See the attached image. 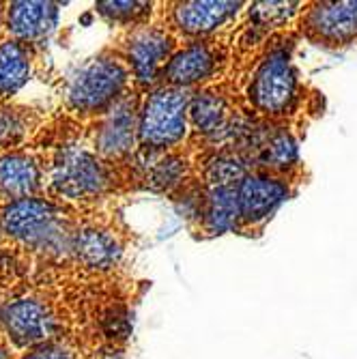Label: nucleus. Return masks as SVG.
I'll list each match as a JSON object with an SVG mask.
<instances>
[{
    "instance_id": "f257e3e1",
    "label": "nucleus",
    "mask_w": 357,
    "mask_h": 359,
    "mask_svg": "<svg viewBox=\"0 0 357 359\" xmlns=\"http://www.w3.org/2000/svg\"><path fill=\"white\" fill-rule=\"evenodd\" d=\"M90 209L50 196L0 207V252L24 267L74 265L76 235Z\"/></svg>"
},
{
    "instance_id": "f03ea898",
    "label": "nucleus",
    "mask_w": 357,
    "mask_h": 359,
    "mask_svg": "<svg viewBox=\"0 0 357 359\" xmlns=\"http://www.w3.org/2000/svg\"><path fill=\"white\" fill-rule=\"evenodd\" d=\"M50 144L46 196L76 207H95L119 185V166L102 159L80 136L62 134L56 118L39 132Z\"/></svg>"
},
{
    "instance_id": "7ed1b4c3",
    "label": "nucleus",
    "mask_w": 357,
    "mask_h": 359,
    "mask_svg": "<svg viewBox=\"0 0 357 359\" xmlns=\"http://www.w3.org/2000/svg\"><path fill=\"white\" fill-rule=\"evenodd\" d=\"M134 76L121 50H102L84 60L62 90V116L88 125L132 93Z\"/></svg>"
},
{
    "instance_id": "20e7f679",
    "label": "nucleus",
    "mask_w": 357,
    "mask_h": 359,
    "mask_svg": "<svg viewBox=\"0 0 357 359\" xmlns=\"http://www.w3.org/2000/svg\"><path fill=\"white\" fill-rule=\"evenodd\" d=\"M189 102L191 95L187 88H177L164 82L147 93L138 112L140 153H166L185 138Z\"/></svg>"
},
{
    "instance_id": "39448f33",
    "label": "nucleus",
    "mask_w": 357,
    "mask_h": 359,
    "mask_svg": "<svg viewBox=\"0 0 357 359\" xmlns=\"http://www.w3.org/2000/svg\"><path fill=\"white\" fill-rule=\"evenodd\" d=\"M248 100L256 112L269 118L290 114L299 100V80L290 48H271L256 65L248 86Z\"/></svg>"
},
{
    "instance_id": "423d86ee",
    "label": "nucleus",
    "mask_w": 357,
    "mask_h": 359,
    "mask_svg": "<svg viewBox=\"0 0 357 359\" xmlns=\"http://www.w3.org/2000/svg\"><path fill=\"white\" fill-rule=\"evenodd\" d=\"M48 161L50 144L41 134L28 144L0 151V207L46 196Z\"/></svg>"
},
{
    "instance_id": "0eeeda50",
    "label": "nucleus",
    "mask_w": 357,
    "mask_h": 359,
    "mask_svg": "<svg viewBox=\"0 0 357 359\" xmlns=\"http://www.w3.org/2000/svg\"><path fill=\"white\" fill-rule=\"evenodd\" d=\"M138 112L140 102L132 93L125 95L102 118L88 123L90 136L86 142L110 164H125L138 147Z\"/></svg>"
},
{
    "instance_id": "6e6552de",
    "label": "nucleus",
    "mask_w": 357,
    "mask_h": 359,
    "mask_svg": "<svg viewBox=\"0 0 357 359\" xmlns=\"http://www.w3.org/2000/svg\"><path fill=\"white\" fill-rule=\"evenodd\" d=\"M175 52V37L166 28L151 24L129 28L121 46L134 82L142 88H155Z\"/></svg>"
},
{
    "instance_id": "1a4fd4ad",
    "label": "nucleus",
    "mask_w": 357,
    "mask_h": 359,
    "mask_svg": "<svg viewBox=\"0 0 357 359\" xmlns=\"http://www.w3.org/2000/svg\"><path fill=\"white\" fill-rule=\"evenodd\" d=\"M60 7V3H50V0L0 3V30H3V37L30 46H41L58 22Z\"/></svg>"
},
{
    "instance_id": "9d476101",
    "label": "nucleus",
    "mask_w": 357,
    "mask_h": 359,
    "mask_svg": "<svg viewBox=\"0 0 357 359\" xmlns=\"http://www.w3.org/2000/svg\"><path fill=\"white\" fill-rule=\"evenodd\" d=\"M125 245L121 235L97 215H88L76 235L74 265L88 273H110L123 258Z\"/></svg>"
},
{
    "instance_id": "9b49d317",
    "label": "nucleus",
    "mask_w": 357,
    "mask_h": 359,
    "mask_svg": "<svg viewBox=\"0 0 357 359\" xmlns=\"http://www.w3.org/2000/svg\"><path fill=\"white\" fill-rule=\"evenodd\" d=\"M304 32L318 46L342 48L357 41V0L316 3L304 15Z\"/></svg>"
},
{
    "instance_id": "f8f14e48",
    "label": "nucleus",
    "mask_w": 357,
    "mask_h": 359,
    "mask_svg": "<svg viewBox=\"0 0 357 359\" xmlns=\"http://www.w3.org/2000/svg\"><path fill=\"white\" fill-rule=\"evenodd\" d=\"M288 183L274 172L252 170L237 185L241 224L254 226L269 219L288 198Z\"/></svg>"
},
{
    "instance_id": "ddd939ff",
    "label": "nucleus",
    "mask_w": 357,
    "mask_h": 359,
    "mask_svg": "<svg viewBox=\"0 0 357 359\" xmlns=\"http://www.w3.org/2000/svg\"><path fill=\"white\" fill-rule=\"evenodd\" d=\"M241 9V3H224V0H191L177 3L170 11L173 28L183 37L201 41L222 26L229 24Z\"/></svg>"
},
{
    "instance_id": "4468645a",
    "label": "nucleus",
    "mask_w": 357,
    "mask_h": 359,
    "mask_svg": "<svg viewBox=\"0 0 357 359\" xmlns=\"http://www.w3.org/2000/svg\"><path fill=\"white\" fill-rule=\"evenodd\" d=\"M220 62L222 52L217 46L205 39L189 41L185 48L175 52L161 78H164V84L189 90L191 86L211 80L220 69Z\"/></svg>"
},
{
    "instance_id": "2eb2a0df",
    "label": "nucleus",
    "mask_w": 357,
    "mask_h": 359,
    "mask_svg": "<svg viewBox=\"0 0 357 359\" xmlns=\"http://www.w3.org/2000/svg\"><path fill=\"white\" fill-rule=\"evenodd\" d=\"M39 46L15 39L0 41V106L11 104L13 97L28 84L35 74Z\"/></svg>"
},
{
    "instance_id": "dca6fc26",
    "label": "nucleus",
    "mask_w": 357,
    "mask_h": 359,
    "mask_svg": "<svg viewBox=\"0 0 357 359\" xmlns=\"http://www.w3.org/2000/svg\"><path fill=\"white\" fill-rule=\"evenodd\" d=\"M48 114L24 104L0 106V151H9L28 144L48 123Z\"/></svg>"
},
{
    "instance_id": "f3484780",
    "label": "nucleus",
    "mask_w": 357,
    "mask_h": 359,
    "mask_svg": "<svg viewBox=\"0 0 357 359\" xmlns=\"http://www.w3.org/2000/svg\"><path fill=\"white\" fill-rule=\"evenodd\" d=\"M231 121H233V112L222 93L205 88V90H198L196 95H191L189 123L201 136L222 140Z\"/></svg>"
},
{
    "instance_id": "a211bd4d",
    "label": "nucleus",
    "mask_w": 357,
    "mask_h": 359,
    "mask_svg": "<svg viewBox=\"0 0 357 359\" xmlns=\"http://www.w3.org/2000/svg\"><path fill=\"white\" fill-rule=\"evenodd\" d=\"M198 219L207 235H224V233L235 231L241 224L237 187L209 189L203 198Z\"/></svg>"
},
{
    "instance_id": "6ab92c4d",
    "label": "nucleus",
    "mask_w": 357,
    "mask_h": 359,
    "mask_svg": "<svg viewBox=\"0 0 357 359\" xmlns=\"http://www.w3.org/2000/svg\"><path fill=\"white\" fill-rule=\"evenodd\" d=\"M121 348L112 342H93L80 338H65L22 353L18 359H119Z\"/></svg>"
},
{
    "instance_id": "aec40b11",
    "label": "nucleus",
    "mask_w": 357,
    "mask_h": 359,
    "mask_svg": "<svg viewBox=\"0 0 357 359\" xmlns=\"http://www.w3.org/2000/svg\"><path fill=\"white\" fill-rule=\"evenodd\" d=\"M254 157L258 161V166H263V170L282 175L297 166L299 151L290 132H286V129H274V132H267L261 144L254 149Z\"/></svg>"
},
{
    "instance_id": "412c9836",
    "label": "nucleus",
    "mask_w": 357,
    "mask_h": 359,
    "mask_svg": "<svg viewBox=\"0 0 357 359\" xmlns=\"http://www.w3.org/2000/svg\"><path fill=\"white\" fill-rule=\"evenodd\" d=\"M250 172V159L235 149H222L205 161V181L209 189L237 187Z\"/></svg>"
},
{
    "instance_id": "4be33fe9",
    "label": "nucleus",
    "mask_w": 357,
    "mask_h": 359,
    "mask_svg": "<svg viewBox=\"0 0 357 359\" xmlns=\"http://www.w3.org/2000/svg\"><path fill=\"white\" fill-rule=\"evenodd\" d=\"M149 161L140 166L142 181L153 191H173L185 179V159L175 153H149Z\"/></svg>"
},
{
    "instance_id": "5701e85b",
    "label": "nucleus",
    "mask_w": 357,
    "mask_h": 359,
    "mask_svg": "<svg viewBox=\"0 0 357 359\" xmlns=\"http://www.w3.org/2000/svg\"><path fill=\"white\" fill-rule=\"evenodd\" d=\"M95 11L112 26L136 28V26L147 24V20L153 13V5L136 3V0H125V3H112L110 0V3H97Z\"/></svg>"
},
{
    "instance_id": "b1692460",
    "label": "nucleus",
    "mask_w": 357,
    "mask_h": 359,
    "mask_svg": "<svg viewBox=\"0 0 357 359\" xmlns=\"http://www.w3.org/2000/svg\"><path fill=\"white\" fill-rule=\"evenodd\" d=\"M299 3H256L250 7L254 28H280L299 11Z\"/></svg>"
},
{
    "instance_id": "393cba45",
    "label": "nucleus",
    "mask_w": 357,
    "mask_h": 359,
    "mask_svg": "<svg viewBox=\"0 0 357 359\" xmlns=\"http://www.w3.org/2000/svg\"><path fill=\"white\" fill-rule=\"evenodd\" d=\"M0 359H18L15 351L9 346V342L3 336H0Z\"/></svg>"
},
{
    "instance_id": "a878e982",
    "label": "nucleus",
    "mask_w": 357,
    "mask_h": 359,
    "mask_svg": "<svg viewBox=\"0 0 357 359\" xmlns=\"http://www.w3.org/2000/svg\"><path fill=\"white\" fill-rule=\"evenodd\" d=\"M3 39H5V37H3V30H0V41H3Z\"/></svg>"
}]
</instances>
